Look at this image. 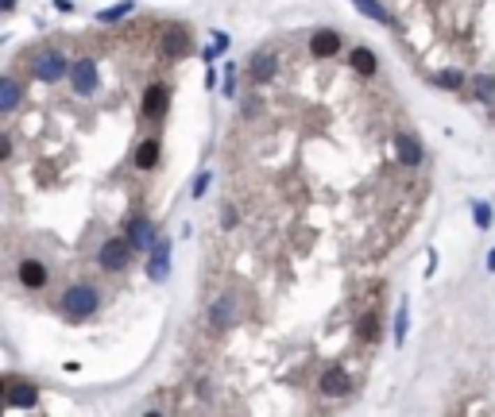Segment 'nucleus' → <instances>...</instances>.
I'll use <instances>...</instances> for the list:
<instances>
[{
	"label": "nucleus",
	"mask_w": 495,
	"mask_h": 417,
	"mask_svg": "<svg viewBox=\"0 0 495 417\" xmlns=\"http://www.w3.org/2000/svg\"><path fill=\"white\" fill-rule=\"evenodd\" d=\"M59 305H62V317L85 321V317H93V313H97V305H101V294L93 290V286H85V282H74V286H66V290H62Z\"/></svg>",
	"instance_id": "f257e3e1"
},
{
	"label": "nucleus",
	"mask_w": 495,
	"mask_h": 417,
	"mask_svg": "<svg viewBox=\"0 0 495 417\" xmlns=\"http://www.w3.org/2000/svg\"><path fill=\"white\" fill-rule=\"evenodd\" d=\"M66 74H70V62H66L62 50H43V54H35L31 77H39V82H62Z\"/></svg>",
	"instance_id": "f03ea898"
},
{
	"label": "nucleus",
	"mask_w": 495,
	"mask_h": 417,
	"mask_svg": "<svg viewBox=\"0 0 495 417\" xmlns=\"http://www.w3.org/2000/svg\"><path fill=\"white\" fill-rule=\"evenodd\" d=\"M128 259H132V243H128V236H117V240H105L101 251H97V263H101V271H124Z\"/></svg>",
	"instance_id": "7ed1b4c3"
},
{
	"label": "nucleus",
	"mask_w": 495,
	"mask_h": 417,
	"mask_svg": "<svg viewBox=\"0 0 495 417\" xmlns=\"http://www.w3.org/2000/svg\"><path fill=\"white\" fill-rule=\"evenodd\" d=\"M147 278L152 282H167L170 278V240L167 236H155L152 259H147Z\"/></svg>",
	"instance_id": "20e7f679"
},
{
	"label": "nucleus",
	"mask_w": 495,
	"mask_h": 417,
	"mask_svg": "<svg viewBox=\"0 0 495 417\" xmlns=\"http://www.w3.org/2000/svg\"><path fill=\"white\" fill-rule=\"evenodd\" d=\"M70 85H74L77 97H93V93H97V62L77 59L74 66H70Z\"/></svg>",
	"instance_id": "39448f33"
},
{
	"label": "nucleus",
	"mask_w": 495,
	"mask_h": 417,
	"mask_svg": "<svg viewBox=\"0 0 495 417\" xmlns=\"http://www.w3.org/2000/svg\"><path fill=\"white\" fill-rule=\"evenodd\" d=\"M167 105H170V89L163 82L147 85V93H143V120H159L167 116Z\"/></svg>",
	"instance_id": "423d86ee"
},
{
	"label": "nucleus",
	"mask_w": 495,
	"mask_h": 417,
	"mask_svg": "<svg viewBox=\"0 0 495 417\" xmlns=\"http://www.w3.org/2000/svg\"><path fill=\"white\" fill-rule=\"evenodd\" d=\"M163 59H186V54H190V31H186V27H167V31H163Z\"/></svg>",
	"instance_id": "0eeeda50"
},
{
	"label": "nucleus",
	"mask_w": 495,
	"mask_h": 417,
	"mask_svg": "<svg viewBox=\"0 0 495 417\" xmlns=\"http://www.w3.org/2000/svg\"><path fill=\"white\" fill-rule=\"evenodd\" d=\"M236 309H240V301L232 298V294H225V298H217L209 305V325L217 328V333H225V328H232L236 321Z\"/></svg>",
	"instance_id": "6e6552de"
},
{
	"label": "nucleus",
	"mask_w": 495,
	"mask_h": 417,
	"mask_svg": "<svg viewBox=\"0 0 495 417\" xmlns=\"http://www.w3.org/2000/svg\"><path fill=\"white\" fill-rule=\"evenodd\" d=\"M124 236H128V243H132V251L152 248V243H155V220L132 217V220H128V228H124Z\"/></svg>",
	"instance_id": "1a4fd4ad"
},
{
	"label": "nucleus",
	"mask_w": 495,
	"mask_h": 417,
	"mask_svg": "<svg viewBox=\"0 0 495 417\" xmlns=\"http://www.w3.org/2000/svg\"><path fill=\"white\" fill-rule=\"evenodd\" d=\"M321 394H325V398H344V394H353V379H348V371H344V367H329L325 375H321Z\"/></svg>",
	"instance_id": "9d476101"
},
{
	"label": "nucleus",
	"mask_w": 495,
	"mask_h": 417,
	"mask_svg": "<svg viewBox=\"0 0 495 417\" xmlns=\"http://www.w3.org/2000/svg\"><path fill=\"white\" fill-rule=\"evenodd\" d=\"M310 54H313V59H333V54H341V35L329 31V27L313 31V39H310Z\"/></svg>",
	"instance_id": "9b49d317"
},
{
	"label": "nucleus",
	"mask_w": 495,
	"mask_h": 417,
	"mask_svg": "<svg viewBox=\"0 0 495 417\" xmlns=\"http://www.w3.org/2000/svg\"><path fill=\"white\" fill-rule=\"evenodd\" d=\"M248 74H252V82H256V85H267L271 77L279 74V59L271 54V50H260V54L252 59V66H248Z\"/></svg>",
	"instance_id": "f8f14e48"
},
{
	"label": "nucleus",
	"mask_w": 495,
	"mask_h": 417,
	"mask_svg": "<svg viewBox=\"0 0 495 417\" xmlns=\"http://www.w3.org/2000/svg\"><path fill=\"white\" fill-rule=\"evenodd\" d=\"M394 151H399V162H403V167H422V159H426V151H422V143L414 139V135H399V139H394Z\"/></svg>",
	"instance_id": "ddd939ff"
},
{
	"label": "nucleus",
	"mask_w": 495,
	"mask_h": 417,
	"mask_svg": "<svg viewBox=\"0 0 495 417\" xmlns=\"http://www.w3.org/2000/svg\"><path fill=\"white\" fill-rule=\"evenodd\" d=\"M24 105V85L16 77H0V112H16Z\"/></svg>",
	"instance_id": "4468645a"
},
{
	"label": "nucleus",
	"mask_w": 495,
	"mask_h": 417,
	"mask_svg": "<svg viewBox=\"0 0 495 417\" xmlns=\"http://www.w3.org/2000/svg\"><path fill=\"white\" fill-rule=\"evenodd\" d=\"M20 282H24L27 290L47 286V267H43L39 259H24V263H20Z\"/></svg>",
	"instance_id": "2eb2a0df"
},
{
	"label": "nucleus",
	"mask_w": 495,
	"mask_h": 417,
	"mask_svg": "<svg viewBox=\"0 0 495 417\" xmlns=\"http://www.w3.org/2000/svg\"><path fill=\"white\" fill-rule=\"evenodd\" d=\"M35 398H39V391H35L31 383H8V394H4V402H12V406H20V409L35 406Z\"/></svg>",
	"instance_id": "dca6fc26"
},
{
	"label": "nucleus",
	"mask_w": 495,
	"mask_h": 417,
	"mask_svg": "<svg viewBox=\"0 0 495 417\" xmlns=\"http://www.w3.org/2000/svg\"><path fill=\"white\" fill-rule=\"evenodd\" d=\"M348 62H353V70H356V74H360V77H371V74H376V70H379L376 54H371L368 47H356L353 54H348Z\"/></svg>",
	"instance_id": "f3484780"
},
{
	"label": "nucleus",
	"mask_w": 495,
	"mask_h": 417,
	"mask_svg": "<svg viewBox=\"0 0 495 417\" xmlns=\"http://www.w3.org/2000/svg\"><path fill=\"white\" fill-rule=\"evenodd\" d=\"M353 4H356V12H360V16H368V20H376V24L391 27V12H387L379 0H353Z\"/></svg>",
	"instance_id": "a211bd4d"
},
{
	"label": "nucleus",
	"mask_w": 495,
	"mask_h": 417,
	"mask_svg": "<svg viewBox=\"0 0 495 417\" xmlns=\"http://www.w3.org/2000/svg\"><path fill=\"white\" fill-rule=\"evenodd\" d=\"M155 162H159V139H143L140 147H135V167L152 170Z\"/></svg>",
	"instance_id": "6ab92c4d"
},
{
	"label": "nucleus",
	"mask_w": 495,
	"mask_h": 417,
	"mask_svg": "<svg viewBox=\"0 0 495 417\" xmlns=\"http://www.w3.org/2000/svg\"><path fill=\"white\" fill-rule=\"evenodd\" d=\"M132 8H135V0H120V4H112V8L97 12V24H117V20H124Z\"/></svg>",
	"instance_id": "aec40b11"
},
{
	"label": "nucleus",
	"mask_w": 495,
	"mask_h": 417,
	"mask_svg": "<svg viewBox=\"0 0 495 417\" xmlns=\"http://www.w3.org/2000/svg\"><path fill=\"white\" fill-rule=\"evenodd\" d=\"M406 333H411V305H399V313H394V344H403Z\"/></svg>",
	"instance_id": "412c9836"
},
{
	"label": "nucleus",
	"mask_w": 495,
	"mask_h": 417,
	"mask_svg": "<svg viewBox=\"0 0 495 417\" xmlns=\"http://www.w3.org/2000/svg\"><path fill=\"white\" fill-rule=\"evenodd\" d=\"M356 336H360V340H371V344L379 340V317H376V313L360 317V325H356Z\"/></svg>",
	"instance_id": "4be33fe9"
},
{
	"label": "nucleus",
	"mask_w": 495,
	"mask_h": 417,
	"mask_svg": "<svg viewBox=\"0 0 495 417\" xmlns=\"http://www.w3.org/2000/svg\"><path fill=\"white\" fill-rule=\"evenodd\" d=\"M434 85H437V89H461L464 74H461V70H441V74H434Z\"/></svg>",
	"instance_id": "5701e85b"
},
{
	"label": "nucleus",
	"mask_w": 495,
	"mask_h": 417,
	"mask_svg": "<svg viewBox=\"0 0 495 417\" xmlns=\"http://www.w3.org/2000/svg\"><path fill=\"white\" fill-rule=\"evenodd\" d=\"M225 47H228V35H225V31H217V35H213V43L202 50V59H205V62H213V59H217V54H221Z\"/></svg>",
	"instance_id": "b1692460"
},
{
	"label": "nucleus",
	"mask_w": 495,
	"mask_h": 417,
	"mask_svg": "<svg viewBox=\"0 0 495 417\" xmlns=\"http://www.w3.org/2000/svg\"><path fill=\"white\" fill-rule=\"evenodd\" d=\"M472 220H476L480 228H492V205H487V201H476V205H472Z\"/></svg>",
	"instance_id": "393cba45"
},
{
	"label": "nucleus",
	"mask_w": 495,
	"mask_h": 417,
	"mask_svg": "<svg viewBox=\"0 0 495 417\" xmlns=\"http://www.w3.org/2000/svg\"><path fill=\"white\" fill-rule=\"evenodd\" d=\"M472 85H476V97H480V100H492V97H495V77L480 74V77H476V82H472Z\"/></svg>",
	"instance_id": "a878e982"
},
{
	"label": "nucleus",
	"mask_w": 495,
	"mask_h": 417,
	"mask_svg": "<svg viewBox=\"0 0 495 417\" xmlns=\"http://www.w3.org/2000/svg\"><path fill=\"white\" fill-rule=\"evenodd\" d=\"M209 182H213V170H202V174L193 178V197H205V190H209Z\"/></svg>",
	"instance_id": "bb28decb"
},
{
	"label": "nucleus",
	"mask_w": 495,
	"mask_h": 417,
	"mask_svg": "<svg viewBox=\"0 0 495 417\" xmlns=\"http://www.w3.org/2000/svg\"><path fill=\"white\" fill-rule=\"evenodd\" d=\"M221 89H225V97H236V70L228 66V74H225V85H221Z\"/></svg>",
	"instance_id": "cd10ccee"
},
{
	"label": "nucleus",
	"mask_w": 495,
	"mask_h": 417,
	"mask_svg": "<svg viewBox=\"0 0 495 417\" xmlns=\"http://www.w3.org/2000/svg\"><path fill=\"white\" fill-rule=\"evenodd\" d=\"M8 155H12V139H8V135H0V162L8 159Z\"/></svg>",
	"instance_id": "c85d7f7f"
},
{
	"label": "nucleus",
	"mask_w": 495,
	"mask_h": 417,
	"mask_svg": "<svg viewBox=\"0 0 495 417\" xmlns=\"http://www.w3.org/2000/svg\"><path fill=\"white\" fill-rule=\"evenodd\" d=\"M8 8H16V0H0V12H8Z\"/></svg>",
	"instance_id": "c756f323"
},
{
	"label": "nucleus",
	"mask_w": 495,
	"mask_h": 417,
	"mask_svg": "<svg viewBox=\"0 0 495 417\" xmlns=\"http://www.w3.org/2000/svg\"><path fill=\"white\" fill-rule=\"evenodd\" d=\"M4 394H8V383H4V379H0V406H4Z\"/></svg>",
	"instance_id": "7c9ffc66"
},
{
	"label": "nucleus",
	"mask_w": 495,
	"mask_h": 417,
	"mask_svg": "<svg viewBox=\"0 0 495 417\" xmlns=\"http://www.w3.org/2000/svg\"><path fill=\"white\" fill-rule=\"evenodd\" d=\"M487 271H495V251H492V255H487Z\"/></svg>",
	"instance_id": "2f4dec72"
}]
</instances>
